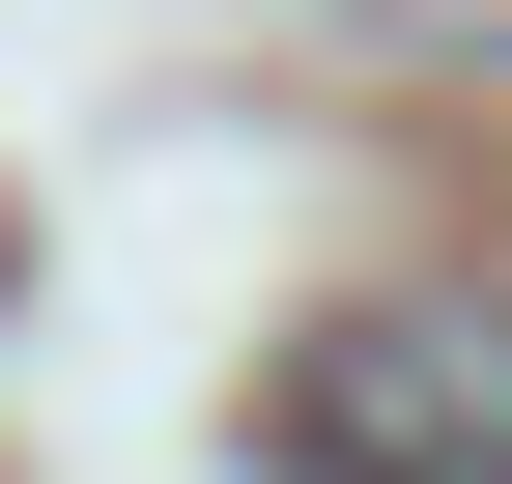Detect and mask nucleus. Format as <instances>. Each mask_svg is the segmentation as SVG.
I'll return each instance as SVG.
<instances>
[{"label": "nucleus", "mask_w": 512, "mask_h": 484, "mask_svg": "<svg viewBox=\"0 0 512 484\" xmlns=\"http://www.w3.org/2000/svg\"><path fill=\"white\" fill-rule=\"evenodd\" d=\"M285 484H512V285H399L285 371Z\"/></svg>", "instance_id": "nucleus-1"}]
</instances>
